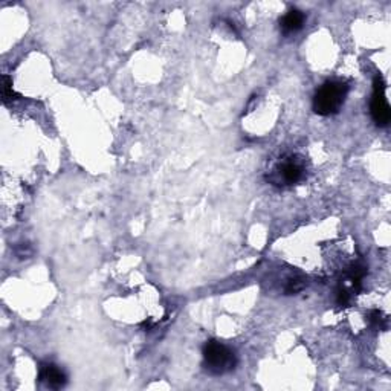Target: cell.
<instances>
[{
  "label": "cell",
  "instance_id": "5b68a950",
  "mask_svg": "<svg viewBox=\"0 0 391 391\" xmlns=\"http://www.w3.org/2000/svg\"><path fill=\"white\" fill-rule=\"evenodd\" d=\"M39 379L49 388H61L66 385V375L54 364H46L40 368Z\"/></svg>",
  "mask_w": 391,
  "mask_h": 391
},
{
  "label": "cell",
  "instance_id": "277c9868",
  "mask_svg": "<svg viewBox=\"0 0 391 391\" xmlns=\"http://www.w3.org/2000/svg\"><path fill=\"white\" fill-rule=\"evenodd\" d=\"M370 112H371L373 121H375L379 127L388 126L390 120H391V110H390V105L387 101L384 79H382L379 75L375 78V83H373V96H371Z\"/></svg>",
  "mask_w": 391,
  "mask_h": 391
},
{
  "label": "cell",
  "instance_id": "8992f818",
  "mask_svg": "<svg viewBox=\"0 0 391 391\" xmlns=\"http://www.w3.org/2000/svg\"><path fill=\"white\" fill-rule=\"evenodd\" d=\"M306 15L300 10H290L281 17L280 28L284 34H295L305 26Z\"/></svg>",
  "mask_w": 391,
  "mask_h": 391
},
{
  "label": "cell",
  "instance_id": "52a82bcc",
  "mask_svg": "<svg viewBox=\"0 0 391 391\" xmlns=\"http://www.w3.org/2000/svg\"><path fill=\"white\" fill-rule=\"evenodd\" d=\"M13 96H15L14 91H13V83H11V78L5 75L4 77V101L8 103L10 100H14Z\"/></svg>",
  "mask_w": 391,
  "mask_h": 391
},
{
  "label": "cell",
  "instance_id": "7a4b0ae2",
  "mask_svg": "<svg viewBox=\"0 0 391 391\" xmlns=\"http://www.w3.org/2000/svg\"><path fill=\"white\" fill-rule=\"evenodd\" d=\"M203 366L210 375L220 376L236 368L237 357L225 344L210 341L203 347Z\"/></svg>",
  "mask_w": 391,
  "mask_h": 391
},
{
  "label": "cell",
  "instance_id": "6da1fadb",
  "mask_svg": "<svg viewBox=\"0 0 391 391\" xmlns=\"http://www.w3.org/2000/svg\"><path fill=\"white\" fill-rule=\"evenodd\" d=\"M349 95V84L340 79L324 83L314 96V110L321 117H331L340 112Z\"/></svg>",
  "mask_w": 391,
  "mask_h": 391
},
{
  "label": "cell",
  "instance_id": "ba28073f",
  "mask_svg": "<svg viewBox=\"0 0 391 391\" xmlns=\"http://www.w3.org/2000/svg\"><path fill=\"white\" fill-rule=\"evenodd\" d=\"M350 298H352V293L345 289V288H340L338 289L336 293V301L340 306H347L350 303Z\"/></svg>",
  "mask_w": 391,
  "mask_h": 391
},
{
  "label": "cell",
  "instance_id": "3957f363",
  "mask_svg": "<svg viewBox=\"0 0 391 391\" xmlns=\"http://www.w3.org/2000/svg\"><path fill=\"white\" fill-rule=\"evenodd\" d=\"M305 164L297 156H286L274 168L269 181L274 185H295L305 179Z\"/></svg>",
  "mask_w": 391,
  "mask_h": 391
}]
</instances>
